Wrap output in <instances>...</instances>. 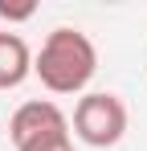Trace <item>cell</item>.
<instances>
[{"instance_id": "1", "label": "cell", "mask_w": 147, "mask_h": 151, "mask_svg": "<svg viewBox=\"0 0 147 151\" xmlns=\"http://www.w3.org/2000/svg\"><path fill=\"white\" fill-rule=\"evenodd\" d=\"M98 70V49L82 29H53L33 61V74L41 78L49 94H78L90 86Z\"/></svg>"}, {"instance_id": "2", "label": "cell", "mask_w": 147, "mask_h": 151, "mask_svg": "<svg viewBox=\"0 0 147 151\" xmlns=\"http://www.w3.org/2000/svg\"><path fill=\"white\" fill-rule=\"evenodd\" d=\"M74 135L90 147H115L127 135V106L119 94H86L74 106Z\"/></svg>"}, {"instance_id": "3", "label": "cell", "mask_w": 147, "mask_h": 151, "mask_svg": "<svg viewBox=\"0 0 147 151\" xmlns=\"http://www.w3.org/2000/svg\"><path fill=\"white\" fill-rule=\"evenodd\" d=\"M70 131V119L61 114V106L49 98H33V102H21L17 114L8 119V135H12V147L24 151L41 139H53V135H66Z\"/></svg>"}, {"instance_id": "4", "label": "cell", "mask_w": 147, "mask_h": 151, "mask_svg": "<svg viewBox=\"0 0 147 151\" xmlns=\"http://www.w3.org/2000/svg\"><path fill=\"white\" fill-rule=\"evenodd\" d=\"M33 74V53L21 33H0V90H17Z\"/></svg>"}, {"instance_id": "5", "label": "cell", "mask_w": 147, "mask_h": 151, "mask_svg": "<svg viewBox=\"0 0 147 151\" xmlns=\"http://www.w3.org/2000/svg\"><path fill=\"white\" fill-rule=\"evenodd\" d=\"M37 12V4H8V0H0V17L4 21H29Z\"/></svg>"}, {"instance_id": "6", "label": "cell", "mask_w": 147, "mask_h": 151, "mask_svg": "<svg viewBox=\"0 0 147 151\" xmlns=\"http://www.w3.org/2000/svg\"><path fill=\"white\" fill-rule=\"evenodd\" d=\"M24 151H74V143H70V131H66V135L41 139V143H33V147H24Z\"/></svg>"}]
</instances>
